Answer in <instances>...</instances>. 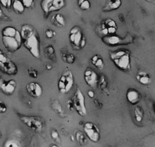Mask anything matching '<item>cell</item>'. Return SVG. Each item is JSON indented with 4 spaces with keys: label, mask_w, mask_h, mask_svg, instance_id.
I'll return each instance as SVG.
<instances>
[{
    "label": "cell",
    "mask_w": 155,
    "mask_h": 147,
    "mask_svg": "<svg viewBox=\"0 0 155 147\" xmlns=\"http://www.w3.org/2000/svg\"><path fill=\"white\" fill-rule=\"evenodd\" d=\"M74 76L70 70H66L62 73L58 82V89L60 93L66 94L74 85Z\"/></svg>",
    "instance_id": "52a82bcc"
},
{
    "label": "cell",
    "mask_w": 155,
    "mask_h": 147,
    "mask_svg": "<svg viewBox=\"0 0 155 147\" xmlns=\"http://www.w3.org/2000/svg\"><path fill=\"white\" fill-rule=\"evenodd\" d=\"M7 111L6 104L2 100H0V113H5Z\"/></svg>",
    "instance_id": "d6a6232c"
},
{
    "label": "cell",
    "mask_w": 155,
    "mask_h": 147,
    "mask_svg": "<svg viewBox=\"0 0 155 147\" xmlns=\"http://www.w3.org/2000/svg\"><path fill=\"white\" fill-rule=\"evenodd\" d=\"M153 111H154V114H155V101H154V102H153Z\"/></svg>",
    "instance_id": "60d3db41"
},
{
    "label": "cell",
    "mask_w": 155,
    "mask_h": 147,
    "mask_svg": "<svg viewBox=\"0 0 155 147\" xmlns=\"http://www.w3.org/2000/svg\"><path fill=\"white\" fill-rule=\"evenodd\" d=\"M131 52L126 49H119L109 53L110 59L119 70L128 72L131 69Z\"/></svg>",
    "instance_id": "3957f363"
},
{
    "label": "cell",
    "mask_w": 155,
    "mask_h": 147,
    "mask_svg": "<svg viewBox=\"0 0 155 147\" xmlns=\"http://www.w3.org/2000/svg\"><path fill=\"white\" fill-rule=\"evenodd\" d=\"M145 1H146V2H151L153 0H145Z\"/></svg>",
    "instance_id": "b9f144b4"
},
{
    "label": "cell",
    "mask_w": 155,
    "mask_h": 147,
    "mask_svg": "<svg viewBox=\"0 0 155 147\" xmlns=\"http://www.w3.org/2000/svg\"><path fill=\"white\" fill-rule=\"evenodd\" d=\"M84 133L90 141L97 142L100 139V131L97 126L91 122H87L83 126Z\"/></svg>",
    "instance_id": "30bf717a"
},
{
    "label": "cell",
    "mask_w": 155,
    "mask_h": 147,
    "mask_svg": "<svg viewBox=\"0 0 155 147\" xmlns=\"http://www.w3.org/2000/svg\"><path fill=\"white\" fill-rule=\"evenodd\" d=\"M41 7L45 14L52 12L58 11L65 7V0H42L41 2Z\"/></svg>",
    "instance_id": "9c48e42d"
},
{
    "label": "cell",
    "mask_w": 155,
    "mask_h": 147,
    "mask_svg": "<svg viewBox=\"0 0 155 147\" xmlns=\"http://www.w3.org/2000/svg\"><path fill=\"white\" fill-rule=\"evenodd\" d=\"M20 119L28 128L35 132L42 131L45 126V120L41 117L20 115Z\"/></svg>",
    "instance_id": "8992f818"
},
{
    "label": "cell",
    "mask_w": 155,
    "mask_h": 147,
    "mask_svg": "<svg viewBox=\"0 0 155 147\" xmlns=\"http://www.w3.org/2000/svg\"><path fill=\"white\" fill-rule=\"evenodd\" d=\"M0 3L6 9H9L12 7L13 2L12 0H0Z\"/></svg>",
    "instance_id": "1f68e13d"
},
{
    "label": "cell",
    "mask_w": 155,
    "mask_h": 147,
    "mask_svg": "<svg viewBox=\"0 0 155 147\" xmlns=\"http://www.w3.org/2000/svg\"><path fill=\"white\" fill-rule=\"evenodd\" d=\"M51 137L54 140H56L57 141L58 140H60V136H59V133L58 132L56 131V130H54L51 132Z\"/></svg>",
    "instance_id": "e575fe53"
},
{
    "label": "cell",
    "mask_w": 155,
    "mask_h": 147,
    "mask_svg": "<svg viewBox=\"0 0 155 147\" xmlns=\"http://www.w3.org/2000/svg\"><path fill=\"white\" fill-rule=\"evenodd\" d=\"M76 140L77 141V142L81 145H84L86 144L87 139L85 138L84 134L81 132V131H78L76 133Z\"/></svg>",
    "instance_id": "484cf974"
},
{
    "label": "cell",
    "mask_w": 155,
    "mask_h": 147,
    "mask_svg": "<svg viewBox=\"0 0 155 147\" xmlns=\"http://www.w3.org/2000/svg\"><path fill=\"white\" fill-rule=\"evenodd\" d=\"M51 146H55V147H56V146H57L56 145H51Z\"/></svg>",
    "instance_id": "7bdbcfd3"
},
{
    "label": "cell",
    "mask_w": 155,
    "mask_h": 147,
    "mask_svg": "<svg viewBox=\"0 0 155 147\" xmlns=\"http://www.w3.org/2000/svg\"><path fill=\"white\" fill-rule=\"evenodd\" d=\"M56 32L52 30H47L45 32L46 36L48 39H52L56 35Z\"/></svg>",
    "instance_id": "836d02e7"
},
{
    "label": "cell",
    "mask_w": 155,
    "mask_h": 147,
    "mask_svg": "<svg viewBox=\"0 0 155 147\" xmlns=\"http://www.w3.org/2000/svg\"><path fill=\"white\" fill-rule=\"evenodd\" d=\"M122 5L121 0H106L105 5L102 8L104 13L111 12L119 9Z\"/></svg>",
    "instance_id": "e0dca14e"
},
{
    "label": "cell",
    "mask_w": 155,
    "mask_h": 147,
    "mask_svg": "<svg viewBox=\"0 0 155 147\" xmlns=\"http://www.w3.org/2000/svg\"><path fill=\"white\" fill-rule=\"evenodd\" d=\"M134 118L136 122L140 123L143 121L144 117V110L142 107L140 105H136L134 109Z\"/></svg>",
    "instance_id": "ffe728a7"
},
{
    "label": "cell",
    "mask_w": 155,
    "mask_h": 147,
    "mask_svg": "<svg viewBox=\"0 0 155 147\" xmlns=\"http://www.w3.org/2000/svg\"><path fill=\"white\" fill-rule=\"evenodd\" d=\"M136 78L139 83L143 85H148L151 82V78L147 72L144 71H140L137 73Z\"/></svg>",
    "instance_id": "ac0fdd59"
},
{
    "label": "cell",
    "mask_w": 155,
    "mask_h": 147,
    "mask_svg": "<svg viewBox=\"0 0 155 147\" xmlns=\"http://www.w3.org/2000/svg\"><path fill=\"white\" fill-rule=\"evenodd\" d=\"M20 1H21L24 6L25 7V8H27V9H30V8H31L34 6V0H20Z\"/></svg>",
    "instance_id": "4dcf8cb0"
},
{
    "label": "cell",
    "mask_w": 155,
    "mask_h": 147,
    "mask_svg": "<svg viewBox=\"0 0 155 147\" xmlns=\"http://www.w3.org/2000/svg\"><path fill=\"white\" fill-rule=\"evenodd\" d=\"M22 45L34 58L39 59L41 54L40 39L38 31L29 24H24L20 30Z\"/></svg>",
    "instance_id": "6da1fadb"
},
{
    "label": "cell",
    "mask_w": 155,
    "mask_h": 147,
    "mask_svg": "<svg viewBox=\"0 0 155 147\" xmlns=\"http://www.w3.org/2000/svg\"><path fill=\"white\" fill-rule=\"evenodd\" d=\"M51 108L57 114H58L59 115H62V117L63 115H64L63 108L62 107V105H61L58 102V101H53V102L51 104Z\"/></svg>",
    "instance_id": "603a6c76"
},
{
    "label": "cell",
    "mask_w": 155,
    "mask_h": 147,
    "mask_svg": "<svg viewBox=\"0 0 155 147\" xmlns=\"http://www.w3.org/2000/svg\"><path fill=\"white\" fill-rule=\"evenodd\" d=\"M71 100L76 112L81 117L86 116L87 114V110L86 105H85L84 96L79 87L77 88Z\"/></svg>",
    "instance_id": "ba28073f"
},
{
    "label": "cell",
    "mask_w": 155,
    "mask_h": 147,
    "mask_svg": "<svg viewBox=\"0 0 155 147\" xmlns=\"http://www.w3.org/2000/svg\"><path fill=\"white\" fill-rule=\"evenodd\" d=\"M94 104H96V107L98 108V109H101L102 108V107H103V104H101L100 101H98L97 100H94Z\"/></svg>",
    "instance_id": "8d00e7d4"
},
{
    "label": "cell",
    "mask_w": 155,
    "mask_h": 147,
    "mask_svg": "<svg viewBox=\"0 0 155 147\" xmlns=\"http://www.w3.org/2000/svg\"><path fill=\"white\" fill-rule=\"evenodd\" d=\"M84 79L88 86L94 89L98 87L99 76L95 70L88 67L84 72Z\"/></svg>",
    "instance_id": "7c38bea8"
},
{
    "label": "cell",
    "mask_w": 155,
    "mask_h": 147,
    "mask_svg": "<svg viewBox=\"0 0 155 147\" xmlns=\"http://www.w3.org/2000/svg\"><path fill=\"white\" fill-rule=\"evenodd\" d=\"M102 41L107 46H119V45L125 44L126 42L128 44L130 42V40H125V39H122L119 36L113 35L109 36H104V37L102 38Z\"/></svg>",
    "instance_id": "5bb4252c"
},
{
    "label": "cell",
    "mask_w": 155,
    "mask_h": 147,
    "mask_svg": "<svg viewBox=\"0 0 155 147\" xmlns=\"http://www.w3.org/2000/svg\"><path fill=\"white\" fill-rule=\"evenodd\" d=\"M4 146L5 147H19L20 143L17 141L15 139H9L7 140L5 143H4Z\"/></svg>",
    "instance_id": "f1b7e54d"
},
{
    "label": "cell",
    "mask_w": 155,
    "mask_h": 147,
    "mask_svg": "<svg viewBox=\"0 0 155 147\" xmlns=\"http://www.w3.org/2000/svg\"><path fill=\"white\" fill-rule=\"evenodd\" d=\"M62 59L64 61L65 63H66L68 64H73L75 63V55L70 54V53H64L62 54Z\"/></svg>",
    "instance_id": "cb8c5ba5"
},
{
    "label": "cell",
    "mask_w": 155,
    "mask_h": 147,
    "mask_svg": "<svg viewBox=\"0 0 155 147\" xmlns=\"http://www.w3.org/2000/svg\"><path fill=\"white\" fill-rule=\"evenodd\" d=\"M67 107L71 110V111H72V110L75 109H74V105H73V102H72V100L71 99H69L68 102H67Z\"/></svg>",
    "instance_id": "d590c367"
},
{
    "label": "cell",
    "mask_w": 155,
    "mask_h": 147,
    "mask_svg": "<svg viewBox=\"0 0 155 147\" xmlns=\"http://www.w3.org/2000/svg\"><path fill=\"white\" fill-rule=\"evenodd\" d=\"M17 81L15 80H10L7 81L4 80L0 76V91L4 95L7 96L12 95L15 92L16 89H17Z\"/></svg>",
    "instance_id": "4fadbf2b"
},
{
    "label": "cell",
    "mask_w": 155,
    "mask_h": 147,
    "mask_svg": "<svg viewBox=\"0 0 155 147\" xmlns=\"http://www.w3.org/2000/svg\"><path fill=\"white\" fill-rule=\"evenodd\" d=\"M107 80L106 78V77L105 75H101L100 77L99 78V81H98V87L101 90H104L107 87Z\"/></svg>",
    "instance_id": "4316f807"
},
{
    "label": "cell",
    "mask_w": 155,
    "mask_h": 147,
    "mask_svg": "<svg viewBox=\"0 0 155 147\" xmlns=\"http://www.w3.org/2000/svg\"><path fill=\"white\" fill-rule=\"evenodd\" d=\"M69 39L72 46L77 50L84 48L86 46L87 40L83 33L82 30L78 26H73L69 31Z\"/></svg>",
    "instance_id": "277c9868"
},
{
    "label": "cell",
    "mask_w": 155,
    "mask_h": 147,
    "mask_svg": "<svg viewBox=\"0 0 155 147\" xmlns=\"http://www.w3.org/2000/svg\"><path fill=\"white\" fill-rule=\"evenodd\" d=\"M3 16V11L1 7H0V18L2 17V16Z\"/></svg>",
    "instance_id": "ab89813d"
},
{
    "label": "cell",
    "mask_w": 155,
    "mask_h": 147,
    "mask_svg": "<svg viewBox=\"0 0 155 147\" xmlns=\"http://www.w3.org/2000/svg\"><path fill=\"white\" fill-rule=\"evenodd\" d=\"M91 63L96 68L101 70L104 67V61L99 55H94L91 58Z\"/></svg>",
    "instance_id": "44dd1931"
},
{
    "label": "cell",
    "mask_w": 155,
    "mask_h": 147,
    "mask_svg": "<svg viewBox=\"0 0 155 147\" xmlns=\"http://www.w3.org/2000/svg\"><path fill=\"white\" fill-rule=\"evenodd\" d=\"M2 133L1 131H0V139H1V138H2Z\"/></svg>",
    "instance_id": "ee69618b"
},
{
    "label": "cell",
    "mask_w": 155,
    "mask_h": 147,
    "mask_svg": "<svg viewBox=\"0 0 155 147\" xmlns=\"http://www.w3.org/2000/svg\"><path fill=\"white\" fill-rule=\"evenodd\" d=\"M28 74L31 78L36 79L38 77V72L34 68H30L28 69Z\"/></svg>",
    "instance_id": "f546056e"
},
{
    "label": "cell",
    "mask_w": 155,
    "mask_h": 147,
    "mask_svg": "<svg viewBox=\"0 0 155 147\" xmlns=\"http://www.w3.org/2000/svg\"><path fill=\"white\" fill-rule=\"evenodd\" d=\"M46 53L51 60H54L55 59V51L52 46H48L46 48Z\"/></svg>",
    "instance_id": "83f0119b"
},
{
    "label": "cell",
    "mask_w": 155,
    "mask_h": 147,
    "mask_svg": "<svg viewBox=\"0 0 155 147\" xmlns=\"http://www.w3.org/2000/svg\"><path fill=\"white\" fill-rule=\"evenodd\" d=\"M26 90L28 94L34 99H39L43 95L41 85L37 82H30L26 85Z\"/></svg>",
    "instance_id": "9a60e30c"
},
{
    "label": "cell",
    "mask_w": 155,
    "mask_h": 147,
    "mask_svg": "<svg viewBox=\"0 0 155 147\" xmlns=\"http://www.w3.org/2000/svg\"><path fill=\"white\" fill-rule=\"evenodd\" d=\"M118 26L115 20L111 18L104 20L100 26V31L104 36L115 35Z\"/></svg>",
    "instance_id": "8fae6325"
},
{
    "label": "cell",
    "mask_w": 155,
    "mask_h": 147,
    "mask_svg": "<svg viewBox=\"0 0 155 147\" xmlns=\"http://www.w3.org/2000/svg\"><path fill=\"white\" fill-rule=\"evenodd\" d=\"M126 99L132 105H137L141 99V95L136 89L129 88L126 92Z\"/></svg>",
    "instance_id": "2e32d148"
},
{
    "label": "cell",
    "mask_w": 155,
    "mask_h": 147,
    "mask_svg": "<svg viewBox=\"0 0 155 147\" xmlns=\"http://www.w3.org/2000/svg\"><path fill=\"white\" fill-rule=\"evenodd\" d=\"M0 70L5 74L15 76L18 72V67L3 51L0 50Z\"/></svg>",
    "instance_id": "5b68a950"
},
{
    "label": "cell",
    "mask_w": 155,
    "mask_h": 147,
    "mask_svg": "<svg viewBox=\"0 0 155 147\" xmlns=\"http://www.w3.org/2000/svg\"><path fill=\"white\" fill-rule=\"evenodd\" d=\"M12 8H13L15 13L18 14H22L26 9L21 1H20V0H14L13 3H12Z\"/></svg>",
    "instance_id": "7402d4cb"
},
{
    "label": "cell",
    "mask_w": 155,
    "mask_h": 147,
    "mask_svg": "<svg viewBox=\"0 0 155 147\" xmlns=\"http://www.w3.org/2000/svg\"><path fill=\"white\" fill-rule=\"evenodd\" d=\"M46 68L47 69V70H51V69L52 68V65H50V64H47V66H46Z\"/></svg>",
    "instance_id": "f35d334b"
},
{
    "label": "cell",
    "mask_w": 155,
    "mask_h": 147,
    "mask_svg": "<svg viewBox=\"0 0 155 147\" xmlns=\"http://www.w3.org/2000/svg\"><path fill=\"white\" fill-rule=\"evenodd\" d=\"M77 5L82 11H88L91 7V3L89 0H78Z\"/></svg>",
    "instance_id": "d4e9b609"
},
{
    "label": "cell",
    "mask_w": 155,
    "mask_h": 147,
    "mask_svg": "<svg viewBox=\"0 0 155 147\" xmlns=\"http://www.w3.org/2000/svg\"><path fill=\"white\" fill-rule=\"evenodd\" d=\"M51 22L53 25H54L56 27L60 28L64 27L66 26V20L64 16L61 14H56L54 15L51 18Z\"/></svg>",
    "instance_id": "d6986e66"
},
{
    "label": "cell",
    "mask_w": 155,
    "mask_h": 147,
    "mask_svg": "<svg viewBox=\"0 0 155 147\" xmlns=\"http://www.w3.org/2000/svg\"><path fill=\"white\" fill-rule=\"evenodd\" d=\"M87 95L90 98H91V99H94L95 96V93L92 91V90H89L87 92Z\"/></svg>",
    "instance_id": "74e56055"
},
{
    "label": "cell",
    "mask_w": 155,
    "mask_h": 147,
    "mask_svg": "<svg viewBox=\"0 0 155 147\" xmlns=\"http://www.w3.org/2000/svg\"><path fill=\"white\" fill-rule=\"evenodd\" d=\"M2 42L9 52L15 53L19 50L22 45L20 32L12 26H7L2 31Z\"/></svg>",
    "instance_id": "7a4b0ae2"
}]
</instances>
